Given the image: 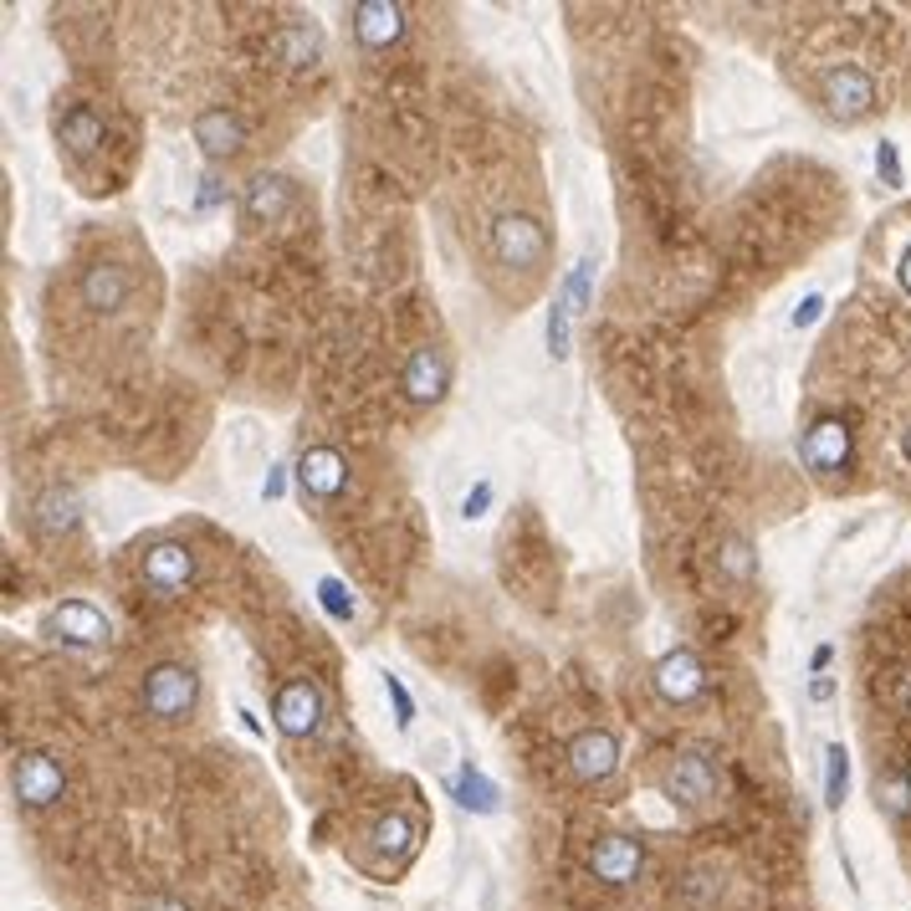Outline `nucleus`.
Masks as SVG:
<instances>
[{"label": "nucleus", "instance_id": "f257e3e1", "mask_svg": "<svg viewBox=\"0 0 911 911\" xmlns=\"http://www.w3.org/2000/svg\"><path fill=\"white\" fill-rule=\"evenodd\" d=\"M486 246H492V256H497V262H507V267L533 271V267H543V262H548L554 236H548V226H543L533 211H502V215H492Z\"/></svg>", "mask_w": 911, "mask_h": 911}, {"label": "nucleus", "instance_id": "f03ea898", "mask_svg": "<svg viewBox=\"0 0 911 911\" xmlns=\"http://www.w3.org/2000/svg\"><path fill=\"white\" fill-rule=\"evenodd\" d=\"M195 701H200V676L185 661L149 666V676H143V686H139V707L149 717H160V722H185V717L195 712Z\"/></svg>", "mask_w": 911, "mask_h": 911}, {"label": "nucleus", "instance_id": "7ed1b4c3", "mask_svg": "<svg viewBox=\"0 0 911 911\" xmlns=\"http://www.w3.org/2000/svg\"><path fill=\"white\" fill-rule=\"evenodd\" d=\"M799 461L809 466V477H845L856 461V426L845 415L809 420L799 435Z\"/></svg>", "mask_w": 911, "mask_h": 911}, {"label": "nucleus", "instance_id": "20e7f679", "mask_svg": "<svg viewBox=\"0 0 911 911\" xmlns=\"http://www.w3.org/2000/svg\"><path fill=\"white\" fill-rule=\"evenodd\" d=\"M584 871L609 891H625V886H635L645 876V845L635 835H625V830H609L584 850Z\"/></svg>", "mask_w": 911, "mask_h": 911}, {"label": "nucleus", "instance_id": "39448f33", "mask_svg": "<svg viewBox=\"0 0 911 911\" xmlns=\"http://www.w3.org/2000/svg\"><path fill=\"white\" fill-rule=\"evenodd\" d=\"M322 717H328V701H322V686L307 676H292L277 686V697H271V722H277V733L292 737V743H307V737L322 727Z\"/></svg>", "mask_w": 911, "mask_h": 911}, {"label": "nucleus", "instance_id": "423d86ee", "mask_svg": "<svg viewBox=\"0 0 911 911\" xmlns=\"http://www.w3.org/2000/svg\"><path fill=\"white\" fill-rule=\"evenodd\" d=\"M139 573H143V584L160 594V599H175V594H185L190 584H195V573H200L195 548H190V543H175V537L149 543L143 558H139Z\"/></svg>", "mask_w": 911, "mask_h": 911}, {"label": "nucleus", "instance_id": "0eeeda50", "mask_svg": "<svg viewBox=\"0 0 911 911\" xmlns=\"http://www.w3.org/2000/svg\"><path fill=\"white\" fill-rule=\"evenodd\" d=\"M820 103L830 118H840V124H856L865 118L871 107H876V77L856 62H845V67H830L820 77Z\"/></svg>", "mask_w": 911, "mask_h": 911}, {"label": "nucleus", "instance_id": "6e6552de", "mask_svg": "<svg viewBox=\"0 0 911 911\" xmlns=\"http://www.w3.org/2000/svg\"><path fill=\"white\" fill-rule=\"evenodd\" d=\"M11 794H16L26 809H52L62 794H67V773L56 763L52 752H16V763H11Z\"/></svg>", "mask_w": 911, "mask_h": 911}, {"label": "nucleus", "instance_id": "1a4fd4ad", "mask_svg": "<svg viewBox=\"0 0 911 911\" xmlns=\"http://www.w3.org/2000/svg\"><path fill=\"white\" fill-rule=\"evenodd\" d=\"M717 784H722V773H717V763L707 758V752H697V748L676 752V758L666 763V773H661L666 799L681 805V809H701L717 794Z\"/></svg>", "mask_w": 911, "mask_h": 911}, {"label": "nucleus", "instance_id": "9d476101", "mask_svg": "<svg viewBox=\"0 0 911 911\" xmlns=\"http://www.w3.org/2000/svg\"><path fill=\"white\" fill-rule=\"evenodd\" d=\"M47 635L72 650H103L113 641V625H107V615L88 599H62V605L47 615Z\"/></svg>", "mask_w": 911, "mask_h": 911}, {"label": "nucleus", "instance_id": "9b49d317", "mask_svg": "<svg viewBox=\"0 0 911 911\" xmlns=\"http://www.w3.org/2000/svg\"><path fill=\"white\" fill-rule=\"evenodd\" d=\"M292 477H298V492L313 502H339L349 492V456L333 446H307L292 466Z\"/></svg>", "mask_w": 911, "mask_h": 911}, {"label": "nucleus", "instance_id": "f8f14e48", "mask_svg": "<svg viewBox=\"0 0 911 911\" xmlns=\"http://www.w3.org/2000/svg\"><path fill=\"white\" fill-rule=\"evenodd\" d=\"M190 139L211 164H231L246 154V124L231 107H200L195 124H190Z\"/></svg>", "mask_w": 911, "mask_h": 911}, {"label": "nucleus", "instance_id": "ddd939ff", "mask_svg": "<svg viewBox=\"0 0 911 911\" xmlns=\"http://www.w3.org/2000/svg\"><path fill=\"white\" fill-rule=\"evenodd\" d=\"M400 394L410 405H441L451 394V364L441 349H415L400 369Z\"/></svg>", "mask_w": 911, "mask_h": 911}, {"label": "nucleus", "instance_id": "4468645a", "mask_svg": "<svg viewBox=\"0 0 911 911\" xmlns=\"http://www.w3.org/2000/svg\"><path fill=\"white\" fill-rule=\"evenodd\" d=\"M569 769L579 784H605V779H615V769H620V737L609 733V727H584V733L569 743Z\"/></svg>", "mask_w": 911, "mask_h": 911}, {"label": "nucleus", "instance_id": "2eb2a0df", "mask_svg": "<svg viewBox=\"0 0 911 911\" xmlns=\"http://www.w3.org/2000/svg\"><path fill=\"white\" fill-rule=\"evenodd\" d=\"M354 41L364 52H390L400 47V36H405V5H394V0H358L354 11Z\"/></svg>", "mask_w": 911, "mask_h": 911}, {"label": "nucleus", "instance_id": "dca6fc26", "mask_svg": "<svg viewBox=\"0 0 911 911\" xmlns=\"http://www.w3.org/2000/svg\"><path fill=\"white\" fill-rule=\"evenodd\" d=\"M656 692H661L671 707H686V701H697L707 692V666H701L697 650H666L661 661H656Z\"/></svg>", "mask_w": 911, "mask_h": 911}, {"label": "nucleus", "instance_id": "f3484780", "mask_svg": "<svg viewBox=\"0 0 911 911\" xmlns=\"http://www.w3.org/2000/svg\"><path fill=\"white\" fill-rule=\"evenodd\" d=\"M292 205H298V185L287 175H277V169L251 175L246 190H241V215H246V220H282Z\"/></svg>", "mask_w": 911, "mask_h": 911}, {"label": "nucleus", "instance_id": "a211bd4d", "mask_svg": "<svg viewBox=\"0 0 911 911\" xmlns=\"http://www.w3.org/2000/svg\"><path fill=\"white\" fill-rule=\"evenodd\" d=\"M103 118L92 113L88 103H72L56 113V143H62V154L67 160H92L98 149H103Z\"/></svg>", "mask_w": 911, "mask_h": 911}, {"label": "nucleus", "instance_id": "6ab92c4d", "mask_svg": "<svg viewBox=\"0 0 911 911\" xmlns=\"http://www.w3.org/2000/svg\"><path fill=\"white\" fill-rule=\"evenodd\" d=\"M77 292H83V303H88L92 313H118V307L128 303L134 282H128V271L118 267V262H92V267L83 271Z\"/></svg>", "mask_w": 911, "mask_h": 911}, {"label": "nucleus", "instance_id": "aec40b11", "mask_svg": "<svg viewBox=\"0 0 911 911\" xmlns=\"http://www.w3.org/2000/svg\"><path fill=\"white\" fill-rule=\"evenodd\" d=\"M369 845H375L379 865H390V871H400L405 860L415 856V845H420V824L410 820V814H384V820H375V835H369Z\"/></svg>", "mask_w": 911, "mask_h": 911}, {"label": "nucleus", "instance_id": "412c9836", "mask_svg": "<svg viewBox=\"0 0 911 911\" xmlns=\"http://www.w3.org/2000/svg\"><path fill=\"white\" fill-rule=\"evenodd\" d=\"M267 52L282 62V67H313L322 56V36L318 26H303V21H287L267 36Z\"/></svg>", "mask_w": 911, "mask_h": 911}, {"label": "nucleus", "instance_id": "4be33fe9", "mask_svg": "<svg viewBox=\"0 0 911 911\" xmlns=\"http://www.w3.org/2000/svg\"><path fill=\"white\" fill-rule=\"evenodd\" d=\"M31 522L47 537L72 533V528L83 522V497H77L72 486H47V492L36 497V507H31Z\"/></svg>", "mask_w": 911, "mask_h": 911}, {"label": "nucleus", "instance_id": "5701e85b", "mask_svg": "<svg viewBox=\"0 0 911 911\" xmlns=\"http://www.w3.org/2000/svg\"><path fill=\"white\" fill-rule=\"evenodd\" d=\"M717 573L727 579V584H752L758 579V548H752L748 537H727L722 548H717Z\"/></svg>", "mask_w": 911, "mask_h": 911}, {"label": "nucleus", "instance_id": "b1692460", "mask_svg": "<svg viewBox=\"0 0 911 911\" xmlns=\"http://www.w3.org/2000/svg\"><path fill=\"white\" fill-rule=\"evenodd\" d=\"M451 788H456V805L477 809V814H492V809H497V784H492V779H482L477 769H461Z\"/></svg>", "mask_w": 911, "mask_h": 911}, {"label": "nucleus", "instance_id": "393cba45", "mask_svg": "<svg viewBox=\"0 0 911 911\" xmlns=\"http://www.w3.org/2000/svg\"><path fill=\"white\" fill-rule=\"evenodd\" d=\"M845 788H850V752H845V743H830L824 748V805L840 809Z\"/></svg>", "mask_w": 911, "mask_h": 911}, {"label": "nucleus", "instance_id": "a878e982", "mask_svg": "<svg viewBox=\"0 0 911 911\" xmlns=\"http://www.w3.org/2000/svg\"><path fill=\"white\" fill-rule=\"evenodd\" d=\"M318 605L328 609V620H339V625H349V620L358 615L354 594H349V584H343V579H318Z\"/></svg>", "mask_w": 911, "mask_h": 911}, {"label": "nucleus", "instance_id": "bb28decb", "mask_svg": "<svg viewBox=\"0 0 911 911\" xmlns=\"http://www.w3.org/2000/svg\"><path fill=\"white\" fill-rule=\"evenodd\" d=\"M384 692H390V701H394V722H400V727H410V722H415V697L405 692V681L384 671Z\"/></svg>", "mask_w": 911, "mask_h": 911}, {"label": "nucleus", "instance_id": "cd10ccee", "mask_svg": "<svg viewBox=\"0 0 911 911\" xmlns=\"http://www.w3.org/2000/svg\"><path fill=\"white\" fill-rule=\"evenodd\" d=\"M876 169H881V179L891 185V190H901L907 179H901V154H896V143L891 139H881L876 143Z\"/></svg>", "mask_w": 911, "mask_h": 911}, {"label": "nucleus", "instance_id": "c85d7f7f", "mask_svg": "<svg viewBox=\"0 0 911 911\" xmlns=\"http://www.w3.org/2000/svg\"><path fill=\"white\" fill-rule=\"evenodd\" d=\"M492 513V482H477L471 492L461 497V518L466 522H477V518H486Z\"/></svg>", "mask_w": 911, "mask_h": 911}, {"label": "nucleus", "instance_id": "c756f323", "mask_svg": "<svg viewBox=\"0 0 911 911\" xmlns=\"http://www.w3.org/2000/svg\"><path fill=\"white\" fill-rule=\"evenodd\" d=\"M820 318H824V298H820V292H809L805 303L794 307V318H788V322H794V328H809V322H820Z\"/></svg>", "mask_w": 911, "mask_h": 911}, {"label": "nucleus", "instance_id": "7c9ffc66", "mask_svg": "<svg viewBox=\"0 0 911 911\" xmlns=\"http://www.w3.org/2000/svg\"><path fill=\"white\" fill-rule=\"evenodd\" d=\"M282 492H287V466H271V471H267V482H262V497H267V502H277Z\"/></svg>", "mask_w": 911, "mask_h": 911}, {"label": "nucleus", "instance_id": "2f4dec72", "mask_svg": "<svg viewBox=\"0 0 911 911\" xmlns=\"http://www.w3.org/2000/svg\"><path fill=\"white\" fill-rule=\"evenodd\" d=\"M139 911H190L179 896H143V907Z\"/></svg>", "mask_w": 911, "mask_h": 911}, {"label": "nucleus", "instance_id": "473e14b6", "mask_svg": "<svg viewBox=\"0 0 911 911\" xmlns=\"http://www.w3.org/2000/svg\"><path fill=\"white\" fill-rule=\"evenodd\" d=\"M830 661H835V645H814V661H809V671L820 676V671H824Z\"/></svg>", "mask_w": 911, "mask_h": 911}, {"label": "nucleus", "instance_id": "72a5a7b5", "mask_svg": "<svg viewBox=\"0 0 911 911\" xmlns=\"http://www.w3.org/2000/svg\"><path fill=\"white\" fill-rule=\"evenodd\" d=\"M896 282H901V292H907V298H911V251H907V256H901V267H896Z\"/></svg>", "mask_w": 911, "mask_h": 911}, {"label": "nucleus", "instance_id": "f704fd0d", "mask_svg": "<svg viewBox=\"0 0 911 911\" xmlns=\"http://www.w3.org/2000/svg\"><path fill=\"white\" fill-rule=\"evenodd\" d=\"M830 692H835V681H830V676H814V701H824Z\"/></svg>", "mask_w": 911, "mask_h": 911}, {"label": "nucleus", "instance_id": "c9c22d12", "mask_svg": "<svg viewBox=\"0 0 911 911\" xmlns=\"http://www.w3.org/2000/svg\"><path fill=\"white\" fill-rule=\"evenodd\" d=\"M901 451H907V461H911V430H907V441H901Z\"/></svg>", "mask_w": 911, "mask_h": 911}, {"label": "nucleus", "instance_id": "e433bc0d", "mask_svg": "<svg viewBox=\"0 0 911 911\" xmlns=\"http://www.w3.org/2000/svg\"><path fill=\"white\" fill-rule=\"evenodd\" d=\"M907 779H911V769H907Z\"/></svg>", "mask_w": 911, "mask_h": 911}]
</instances>
